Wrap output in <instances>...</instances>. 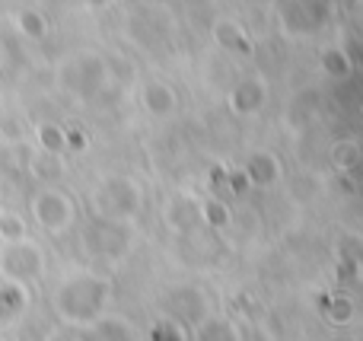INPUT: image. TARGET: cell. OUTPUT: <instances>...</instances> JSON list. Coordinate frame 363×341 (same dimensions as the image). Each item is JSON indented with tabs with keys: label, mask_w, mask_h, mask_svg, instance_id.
Here are the masks:
<instances>
[{
	"label": "cell",
	"mask_w": 363,
	"mask_h": 341,
	"mask_svg": "<svg viewBox=\"0 0 363 341\" xmlns=\"http://www.w3.org/2000/svg\"><path fill=\"white\" fill-rule=\"evenodd\" d=\"M42 272V255L32 242L16 240V242H4L0 246V274L10 284H19L26 278H35Z\"/></svg>",
	"instance_id": "obj_1"
},
{
	"label": "cell",
	"mask_w": 363,
	"mask_h": 341,
	"mask_svg": "<svg viewBox=\"0 0 363 341\" xmlns=\"http://www.w3.org/2000/svg\"><path fill=\"white\" fill-rule=\"evenodd\" d=\"M26 306V294L19 284H10V281H4L0 284V325H10L13 319L23 313Z\"/></svg>",
	"instance_id": "obj_3"
},
{
	"label": "cell",
	"mask_w": 363,
	"mask_h": 341,
	"mask_svg": "<svg viewBox=\"0 0 363 341\" xmlns=\"http://www.w3.org/2000/svg\"><path fill=\"white\" fill-rule=\"evenodd\" d=\"M0 236H4L6 242L23 240V223H19L16 214H0Z\"/></svg>",
	"instance_id": "obj_4"
},
{
	"label": "cell",
	"mask_w": 363,
	"mask_h": 341,
	"mask_svg": "<svg viewBox=\"0 0 363 341\" xmlns=\"http://www.w3.org/2000/svg\"><path fill=\"white\" fill-rule=\"evenodd\" d=\"M16 23H19V29H23V32H29V35H42V32H45L42 16H35V13H19V16H16Z\"/></svg>",
	"instance_id": "obj_5"
},
{
	"label": "cell",
	"mask_w": 363,
	"mask_h": 341,
	"mask_svg": "<svg viewBox=\"0 0 363 341\" xmlns=\"http://www.w3.org/2000/svg\"><path fill=\"white\" fill-rule=\"evenodd\" d=\"M32 211H35L38 223L45 230H64L70 223V204L64 201L61 191H42L32 204Z\"/></svg>",
	"instance_id": "obj_2"
}]
</instances>
